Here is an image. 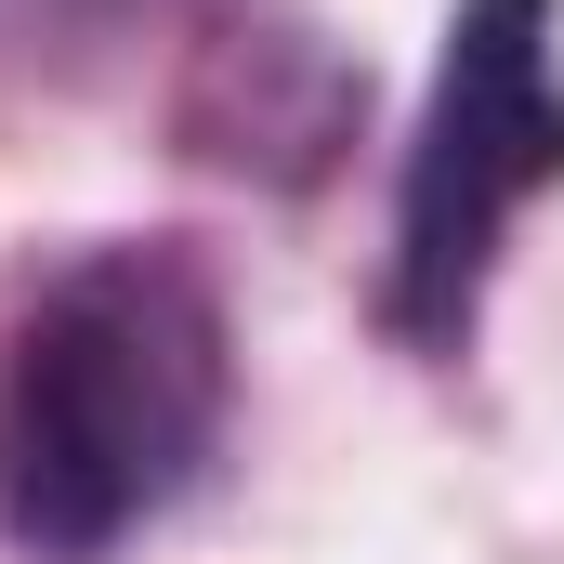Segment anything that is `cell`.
Masks as SVG:
<instances>
[{"instance_id":"obj_1","label":"cell","mask_w":564,"mask_h":564,"mask_svg":"<svg viewBox=\"0 0 564 564\" xmlns=\"http://www.w3.org/2000/svg\"><path fill=\"white\" fill-rule=\"evenodd\" d=\"M237 408V328L184 237H106L26 289L0 341V539L93 564L158 525Z\"/></svg>"},{"instance_id":"obj_2","label":"cell","mask_w":564,"mask_h":564,"mask_svg":"<svg viewBox=\"0 0 564 564\" xmlns=\"http://www.w3.org/2000/svg\"><path fill=\"white\" fill-rule=\"evenodd\" d=\"M564 184V0H446L421 132L394 171V250H381V328L408 355H459L525 197Z\"/></svg>"},{"instance_id":"obj_4","label":"cell","mask_w":564,"mask_h":564,"mask_svg":"<svg viewBox=\"0 0 564 564\" xmlns=\"http://www.w3.org/2000/svg\"><path fill=\"white\" fill-rule=\"evenodd\" d=\"M158 13H184V0H0V79H93Z\"/></svg>"},{"instance_id":"obj_3","label":"cell","mask_w":564,"mask_h":564,"mask_svg":"<svg viewBox=\"0 0 564 564\" xmlns=\"http://www.w3.org/2000/svg\"><path fill=\"white\" fill-rule=\"evenodd\" d=\"M368 119V66L302 26V13H263V0H224L184 53V93H171V144L197 171H237V184H276L302 197Z\"/></svg>"}]
</instances>
